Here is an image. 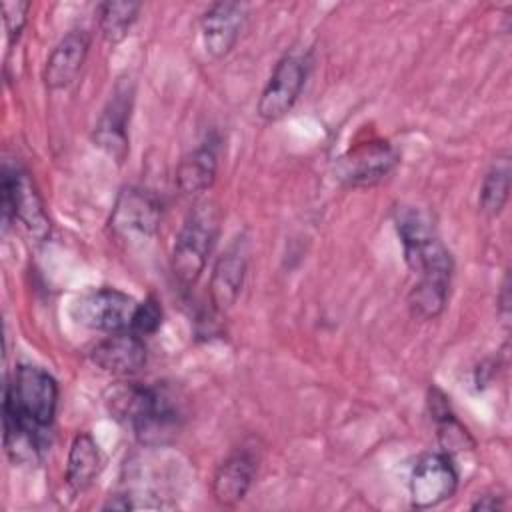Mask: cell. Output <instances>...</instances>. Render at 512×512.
Listing matches in <instances>:
<instances>
[{
	"mask_svg": "<svg viewBox=\"0 0 512 512\" xmlns=\"http://www.w3.org/2000/svg\"><path fill=\"white\" fill-rule=\"evenodd\" d=\"M246 6L240 2H214L200 20V34L206 52L212 58L226 56L244 26Z\"/></svg>",
	"mask_w": 512,
	"mask_h": 512,
	"instance_id": "11",
	"label": "cell"
},
{
	"mask_svg": "<svg viewBox=\"0 0 512 512\" xmlns=\"http://www.w3.org/2000/svg\"><path fill=\"white\" fill-rule=\"evenodd\" d=\"M308 76V60L302 54H286L274 66L260 98L256 112L262 120L274 122L286 116L296 104Z\"/></svg>",
	"mask_w": 512,
	"mask_h": 512,
	"instance_id": "7",
	"label": "cell"
},
{
	"mask_svg": "<svg viewBox=\"0 0 512 512\" xmlns=\"http://www.w3.org/2000/svg\"><path fill=\"white\" fill-rule=\"evenodd\" d=\"M510 280H508V274L504 276V282H502V288H500V296H498V304H500V316L502 318H508V310H510Z\"/></svg>",
	"mask_w": 512,
	"mask_h": 512,
	"instance_id": "25",
	"label": "cell"
},
{
	"mask_svg": "<svg viewBox=\"0 0 512 512\" xmlns=\"http://www.w3.org/2000/svg\"><path fill=\"white\" fill-rule=\"evenodd\" d=\"M102 452L88 432H78L70 444L66 464V484L72 492H82L92 484L102 468Z\"/></svg>",
	"mask_w": 512,
	"mask_h": 512,
	"instance_id": "17",
	"label": "cell"
},
{
	"mask_svg": "<svg viewBox=\"0 0 512 512\" xmlns=\"http://www.w3.org/2000/svg\"><path fill=\"white\" fill-rule=\"evenodd\" d=\"M398 164L396 148L386 140H368L352 146L336 160L334 174L348 186H372L384 180Z\"/></svg>",
	"mask_w": 512,
	"mask_h": 512,
	"instance_id": "9",
	"label": "cell"
},
{
	"mask_svg": "<svg viewBox=\"0 0 512 512\" xmlns=\"http://www.w3.org/2000/svg\"><path fill=\"white\" fill-rule=\"evenodd\" d=\"M90 50V36L86 30H70L48 54L44 66V82L48 88H66L80 74Z\"/></svg>",
	"mask_w": 512,
	"mask_h": 512,
	"instance_id": "13",
	"label": "cell"
},
{
	"mask_svg": "<svg viewBox=\"0 0 512 512\" xmlns=\"http://www.w3.org/2000/svg\"><path fill=\"white\" fill-rule=\"evenodd\" d=\"M218 154L212 142H204L186 154L176 168V186L182 194L198 196L206 192L216 178Z\"/></svg>",
	"mask_w": 512,
	"mask_h": 512,
	"instance_id": "16",
	"label": "cell"
},
{
	"mask_svg": "<svg viewBox=\"0 0 512 512\" xmlns=\"http://www.w3.org/2000/svg\"><path fill=\"white\" fill-rule=\"evenodd\" d=\"M256 462L248 452H236L218 464L212 476V496L222 506L238 504L250 490Z\"/></svg>",
	"mask_w": 512,
	"mask_h": 512,
	"instance_id": "15",
	"label": "cell"
},
{
	"mask_svg": "<svg viewBox=\"0 0 512 512\" xmlns=\"http://www.w3.org/2000/svg\"><path fill=\"white\" fill-rule=\"evenodd\" d=\"M470 508H472V510L494 512V510H502V508H504V500H502V496H498V494H482V496H478V498L472 502Z\"/></svg>",
	"mask_w": 512,
	"mask_h": 512,
	"instance_id": "24",
	"label": "cell"
},
{
	"mask_svg": "<svg viewBox=\"0 0 512 512\" xmlns=\"http://www.w3.org/2000/svg\"><path fill=\"white\" fill-rule=\"evenodd\" d=\"M250 244L246 234H238L228 248L218 256L210 276V302L212 308L224 314L236 302L248 268Z\"/></svg>",
	"mask_w": 512,
	"mask_h": 512,
	"instance_id": "10",
	"label": "cell"
},
{
	"mask_svg": "<svg viewBox=\"0 0 512 512\" xmlns=\"http://www.w3.org/2000/svg\"><path fill=\"white\" fill-rule=\"evenodd\" d=\"M450 282L434 278H418L408 292V308L418 320H432L442 314L448 302Z\"/></svg>",
	"mask_w": 512,
	"mask_h": 512,
	"instance_id": "19",
	"label": "cell"
},
{
	"mask_svg": "<svg viewBox=\"0 0 512 512\" xmlns=\"http://www.w3.org/2000/svg\"><path fill=\"white\" fill-rule=\"evenodd\" d=\"M0 190L4 228H8L12 220H20L30 236L36 240H46L50 234V220L30 174L20 166L6 164L2 170Z\"/></svg>",
	"mask_w": 512,
	"mask_h": 512,
	"instance_id": "4",
	"label": "cell"
},
{
	"mask_svg": "<svg viewBox=\"0 0 512 512\" xmlns=\"http://www.w3.org/2000/svg\"><path fill=\"white\" fill-rule=\"evenodd\" d=\"M220 208L214 200H198L186 214L172 248V274L176 282L190 288L202 276L208 256L220 232Z\"/></svg>",
	"mask_w": 512,
	"mask_h": 512,
	"instance_id": "2",
	"label": "cell"
},
{
	"mask_svg": "<svg viewBox=\"0 0 512 512\" xmlns=\"http://www.w3.org/2000/svg\"><path fill=\"white\" fill-rule=\"evenodd\" d=\"M510 176H512L510 156L508 154L496 156L480 186L478 206L486 216H498L506 206L508 194H510Z\"/></svg>",
	"mask_w": 512,
	"mask_h": 512,
	"instance_id": "18",
	"label": "cell"
},
{
	"mask_svg": "<svg viewBox=\"0 0 512 512\" xmlns=\"http://www.w3.org/2000/svg\"><path fill=\"white\" fill-rule=\"evenodd\" d=\"M434 422H436V436H438L440 452L454 456V454L474 448V440H472L468 428L456 418L452 408L434 416Z\"/></svg>",
	"mask_w": 512,
	"mask_h": 512,
	"instance_id": "21",
	"label": "cell"
},
{
	"mask_svg": "<svg viewBox=\"0 0 512 512\" xmlns=\"http://www.w3.org/2000/svg\"><path fill=\"white\" fill-rule=\"evenodd\" d=\"M394 224L408 268L418 278L450 282L454 260L438 238L430 214L416 206H398L394 212Z\"/></svg>",
	"mask_w": 512,
	"mask_h": 512,
	"instance_id": "3",
	"label": "cell"
},
{
	"mask_svg": "<svg viewBox=\"0 0 512 512\" xmlns=\"http://www.w3.org/2000/svg\"><path fill=\"white\" fill-rule=\"evenodd\" d=\"M110 414L128 424L146 446L166 444L180 430L182 414L166 386L118 384L106 398Z\"/></svg>",
	"mask_w": 512,
	"mask_h": 512,
	"instance_id": "1",
	"label": "cell"
},
{
	"mask_svg": "<svg viewBox=\"0 0 512 512\" xmlns=\"http://www.w3.org/2000/svg\"><path fill=\"white\" fill-rule=\"evenodd\" d=\"M162 220L160 200L144 188H124L110 216L112 232L128 242H142L158 232Z\"/></svg>",
	"mask_w": 512,
	"mask_h": 512,
	"instance_id": "6",
	"label": "cell"
},
{
	"mask_svg": "<svg viewBox=\"0 0 512 512\" xmlns=\"http://www.w3.org/2000/svg\"><path fill=\"white\" fill-rule=\"evenodd\" d=\"M90 360L108 374L128 376L146 364V344L132 330L114 332L90 350Z\"/></svg>",
	"mask_w": 512,
	"mask_h": 512,
	"instance_id": "12",
	"label": "cell"
},
{
	"mask_svg": "<svg viewBox=\"0 0 512 512\" xmlns=\"http://www.w3.org/2000/svg\"><path fill=\"white\" fill-rule=\"evenodd\" d=\"M458 488V470L452 456L444 452L422 454L410 474V504L424 510L448 500Z\"/></svg>",
	"mask_w": 512,
	"mask_h": 512,
	"instance_id": "8",
	"label": "cell"
},
{
	"mask_svg": "<svg viewBox=\"0 0 512 512\" xmlns=\"http://www.w3.org/2000/svg\"><path fill=\"white\" fill-rule=\"evenodd\" d=\"M28 10L30 2L24 0H8L2 4V14H4V28L10 44L20 38L26 22H28Z\"/></svg>",
	"mask_w": 512,
	"mask_h": 512,
	"instance_id": "23",
	"label": "cell"
},
{
	"mask_svg": "<svg viewBox=\"0 0 512 512\" xmlns=\"http://www.w3.org/2000/svg\"><path fill=\"white\" fill-rule=\"evenodd\" d=\"M160 322H162V308L154 296H148L144 302H138L130 330L140 336H146L156 332Z\"/></svg>",
	"mask_w": 512,
	"mask_h": 512,
	"instance_id": "22",
	"label": "cell"
},
{
	"mask_svg": "<svg viewBox=\"0 0 512 512\" xmlns=\"http://www.w3.org/2000/svg\"><path fill=\"white\" fill-rule=\"evenodd\" d=\"M138 302L118 288H92L72 302V318L90 330L122 332L130 330Z\"/></svg>",
	"mask_w": 512,
	"mask_h": 512,
	"instance_id": "5",
	"label": "cell"
},
{
	"mask_svg": "<svg viewBox=\"0 0 512 512\" xmlns=\"http://www.w3.org/2000/svg\"><path fill=\"white\" fill-rule=\"evenodd\" d=\"M140 2H126V0H110L98 6V26L106 40L120 42L130 26L136 22L140 12Z\"/></svg>",
	"mask_w": 512,
	"mask_h": 512,
	"instance_id": "20",
	"label": "cell"
},
{
	"mask_svg": "<svg viewBox=\"0 0 512 512\" xmlns=\"http://www.w3.org/2000/svg\"><path fill=\"white\" fill-rule=\"evenodd\" d=\"M132 106V90L128 86H116L112 98L108 100L104 112L100 114L98 124L94 126V142L104 148L118 162L124 158L128 150L126 124L130 118Z\"/></svg>",
	"mask_w": 512,
	"mask_h": 512,
	"instance_id": "14",
	"label": "cell"
}]
</instances>
